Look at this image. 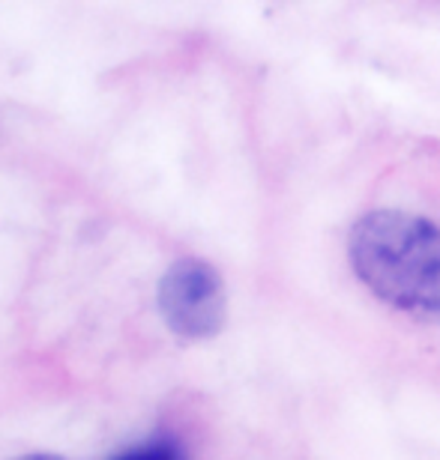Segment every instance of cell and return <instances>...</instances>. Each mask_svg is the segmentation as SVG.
<instances>
[{
    "mask_svg": "<svg viewBox=\"0 0 440 460\" xmlns=\"http://www.w3.org/2000/svg\"><path fill=\"white\" fill-rule=\"evenodd\" d=\"M159 308L183 341L213 338L225 323V288L207 261H177L159 284Z\"/></svg>",
    "mask_w": 440,
    "mask_h": 460,
    "instance_id": "7a4b0ae2",
    "label": "cell"
},
{
    "mask_svg": "<svg viewBox=\"0 0 440 460\" xmlns=\"http://www.w3.org/2000/svg\"><path fill=\"white\" fill-rule=\"evenodd\" d=\"M351 263L374 296L440 320V230L419 216L372 213L351 230Z\"/></svg>",
    "mask_w": 440,
    "mask_h": 460,
    "instance_id": "6da1fadb",
    "label": "cell"
},
{
    "mask_svg": "<svg viewBox=\"0 0 440 460\" xmlns=\"http://www.w3.org/2000/svg\"><path fill=\"white\" fill-rule=\"evenodd\" d=\"M114 460H183V455L171 439H156V443H147V446L132 448V452H123Z\"/></svg>",
    "mask_w": 440,
    "mask_h": 460,
    "instance_id": "3957f363",
    "label": "cell"
},
{
    "mask_svg": "<svg viewBox=\"0 0 440 460\" xmlns=\"http://www.w3.org/2000/svg\"><path fill=\"white\" fill-rule=\"evenodd\" d=\"M15 460H63L58 455H49V452H42V455H24V457H15Z\"/></svg>",
    "mask_w": 440,
    "mask_h": 460,
    "instance_id": "277c9868",
    "label": "cell"
}]
</instances>
